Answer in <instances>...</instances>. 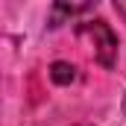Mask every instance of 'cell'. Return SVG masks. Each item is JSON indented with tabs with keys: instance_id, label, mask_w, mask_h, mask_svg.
<instances>
[{
	"instance_id": "cell-1",
	"label": "cell",
	"mask_w": 126,
	"mask_h": 126,
	"mask_svg": "<svg viewBox=\"0 0 126 126\" xmlns=\"http://www.w3.org/2000/svg\"><path fill=\"white\" fill-rule=\"evenodd\" d=\"M76 35L88 44V50L94 53V59L103 67H114L117 62V35L106 21H85L76 27Z\"/></svg>"
},
{
	"instance_id": "cell-2",
	"label": "cell",
	"mask_w": 126,
	"mask_h": 126,
	"mask_svg": "<svg viewBox=\"0 0 126 126\" xmlns=\"http://www.w3.org/2000/svg\"><path fill=\"white\" fill-rule=\"evenodd\" d=\"M97 6V0H53L50 9V27H62L64 21H73L85 12H91Z\"/></svg>"
},
{
	"instance_id": "cell-3",
	"label": "cell",
	"mask_w": 126,
	"mask_h": 126,
	"mask_svg": "<svg viewBox=\"0 0 126 126\" xmlns=\"http://www.w3.org/2000/svg\"><path fill=\"white\" fill-rule=\"evenodd\" d=\"M50 79H53L56 85H70V82L76 79V67L70 62H53L50 64Z\"/></svg>"
},
{
	"instance_id": "cell-4",
	"label": "cell",
	"mask_w": 126,
	"mask_h": 126,
	"mask_svg": "<svg viewBox=\"0 0 126 126\" xmlns=\"http://www.w3.org/2000/svg\"><path fill=\"white\" fill-rule=\"evenodd\" d=\"M111 3H114V12L126 21V0H111Z\"/></svg>"
},
{
	"instance_id": "cell-5",
	"label": "cell",
	"mask_w": 126,
	"mask_h": 126,
	"mask_svg": "<svg viewBox=\"0 0 126 126\" xmlns=\"http://www.w3.org/2000/svg\"><path fill=\"white\" fill-rule=\"evenodd\" d=\"M123 117H126V94H123Z\"/></svg>"
},
{
	"instance_id": "cell-6",
	"label": "cell",
	"mask_w": 126,
	"mask_h": 126,
	"mask_svg": "<svg viewBox=\"0 0 126 126\" xmlns=\"http://www.w3.org/2000/svg\"><path fill=\"white\" fill-rule=\"evenodd\" d=\"M79 126H88V123H79Z\"/></svg>"
}]
</instances>
